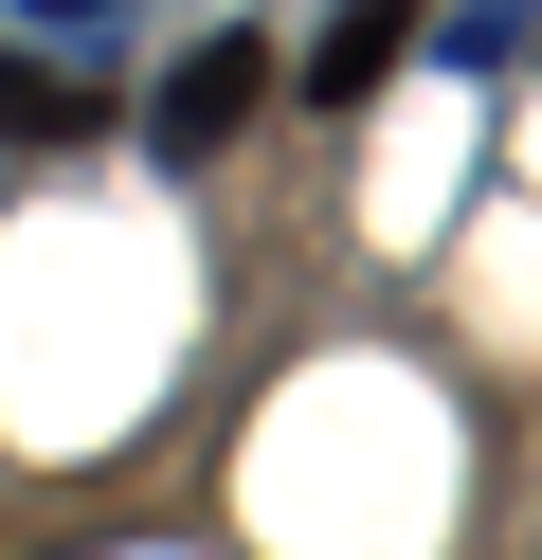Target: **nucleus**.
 Returning <instances> with one entry per match:
<instances>
[{"label":"nucleus","instance_id":"1","mask_svg":"<svg viewBox=\"0 0 542 560\" xmlns=\"http://www.w3.org/2000/svg\"><path fill=\"white\" fill-rule=\"evenodd\" d=\"M253 73H272V55H253V37H199V55H181V73H163V109H145V127H163V163H199V145H235V109H253Z\"/></svg>","mask_w":542,"mask_h":560},{"label":"nucleus","instance_id":"2","mask_svg":"<svg viewBox=\"0 0 542 560\" xmlns=\"http://www.w3.org/2000/svg\"><path fill=\"white\" fill-rule=\"evenodd\" d=\"M72 127H91V91L36 73V55H0V145H72Z\"/></svg>","mask_w":542,"mask_h":560},{"label":"nucleus","instance_id":"3","mask_svg":"<svg viewBox=\"0 0 542 560\" xmlns=\"http://www.w3.org/2000/svg\"><path fill=\"white\" fill-rule=\"evenodd\" d=\"M397 37H416V19H397V0H361L344 37H325V73H308V91H380V73H397Z\"/></svg>","mask_w":542,"mask_h":560}]
</instances>
